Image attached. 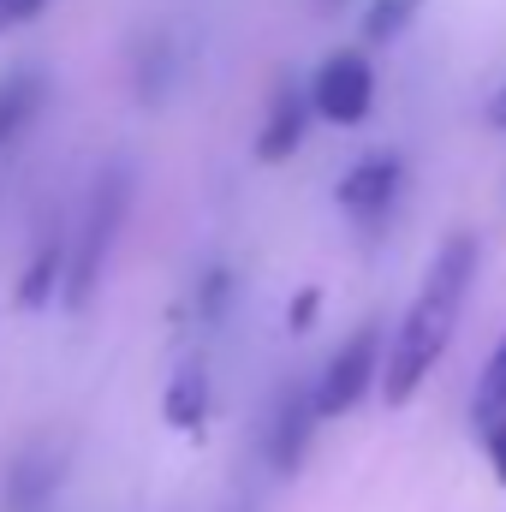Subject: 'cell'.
I'll return each mask as SVG.
<instances>
[{
    "mask_svg": "<svg viewBox=\"0 0 506 512\" xmlns=\"http://www.w3.org/2000/svg\"><path fill=\"white\" fill-rule=\"evenodd\" d=\"M304 131H310V90L292 84V78H280L268 90V114L256 126V161H268V167L292 161L298 143H304Z\"/></svg>",
    "mask_w": 506,
    "mask_h": 512,
    "instance_id": "obj_7",
    "label": "cell"
},
{
    "mask_svg": "<svg viewBox=\"0 0 506 512\" xmlns=\"http://www.w3.org/2000/svg\"><path fill=\"white\" fill-rule=\"evenodd\" d=\"M60 280H66V239H36V251L18 274V310H48L60 298Z\"/></svg>",
    "mask_w": 506,
    "mask_h": 512,
    "instance_id": "obj_11",
    "label": "cell"
},
{
    "mask_svg": "<svg viewBox=\"0 0 506 512\" xmlns=\"http://www.w3.org/2000/svg\"><path fill=\"white\" fill-rule=\"evenodd\" d=\"M60 489V453L48 441H36L12 471H6V512H42Z\"/></svg>",
    "mask_w": 506,
    "mask_h": 512,
    "instance_id": "obj_10",
    "label": "cell"
},
{
    "mask_svg": "<svg viewBox=\"0 0 506 512\" xmlns=\"http://www.w3.org/2000/svg\"><path fill=\"white\" fill-rule=\"evenodd\" d=\"M310 6H316V12H322V18H340V12H346V6H352V0H310Z\"/></svg>",
    "mask_w": 506,
    "mask_h": 512,
    "instance_id": "obj_20",
    "label": "cell"
},
{
    "mask_svg": "<svg viewBox=\"0 0 506 512\" xmlns=\"http://www.w3.org/2000/svg\"><path fill=\"white\" fill-rule=\"evenodd\" d=\"M381 358H387V334H381V322H358V328L328 352L322 376L310 382L316 387V411H322V423L358 411V399L381 382Z\"/></svg>",
    "mask_w": 506,
    "mask_h": 512,
    "instance_id": "obj_3",
    "label": "cell"
},
{
    "mask_svg": "<svg viewBox=\"0 0 506 512\" xmlns=\"http://www.w3.org/2000/svg\"><path fill=\"white\" fill-rule=\"evenodd\" d=\"M191 304H197V322H221V316H227V304H233V268H227V262L203 268V280H197Z\"/></svg>",
    "mask_w": 506,
    "mask_h": 512,
    "instance_id": "obj_14",
    "label": "cell"
},
{
    "mask_svg": "<svg viewBox=\"0 0 506 512\" xmlns=\"http://www.w3.org/2000/svg\"><path fill=\"white\" fill-rule=\"evenodd\" d=\"M495 411H506V340L495 346V358L483 364V382L471 393V423H483V417H495Z\"/></svg>",
    "mask_w": 506,
    "mask_h": 512,
    "instance_id": "obj_15",
    "label": "cell"
},
{
    "mask_svg": "<svg viewBox=\"0 0 506 512\" xmlns=\"http://www.w3.org/2000/svg\"><path fill=\"white\" fill-rule=\"evenodd\" d=\"M126 215H131V167L114 161V167L96 173L90 203H84V221H78V233L66 239V280H60V304H66V310H84V304L96 298L102 268H108V256H114V239H120Z\"/></svg>",
    "mask_w": 506,
    "mask_h": 512,
    "instance_id": "obj_2",
    "label": "cell"
},
{
    "mask_svg": "<svg viewBox=\"0 0 506 512\" xmlns=\"http://www.w3.org/2000/svg\"><path fill=\"white\" fill-rule=\"evenodd\" d=\"M477 233H453L435 262H429V274H423V292L411 298V310H405V322L393 328V340H387V358H381V399L387 405H405L417 387L429 382V370L441 364V352L453 346V328H459V310H465V292H471V280H477Z\"/></svg>",
    "mask_w": 506,
    "mask_h": 512,
    "instance_id": "obj_1",
    "label": "cell"
},
{
    "mask_svg": "<svg viewBox=\"0 0 506 512\" xmlns=\"http://www.w3.org/2000/svg\"><path fill=\"white\" fill-rule=\"evenodd\" d=\"M399 191H405V155H399V149H376V155H364V161L346 167L334 203H340L358 227H376V221L393 215Z\"/></svg>",
    "mask_w": 506,
    "mask_h": 512,
    "instance_id": "obj_6",
    "label": "cell"
},
{
    "mask_svg": "<svg viewBox=\"0 0 506 512\" xmlns=\"http://www.w3.org/2000/svg\"><path fill=\"white\" fill-rule=\"evenodd\" d=\"M483 120H489L495 131H506V84L495 90V96H489V108H483Z\"/></svg>",
    "mask_w": 506,
    "mask_h": 512,
    "instance_id": "obj_19",
    "label": "cell"
},
{
    "mask_svg": "<svg viewBox=\"0 0 506 512\" xmlns=\"http://www.w3.org/2000/svg\"><path fill=\"white\" fill-rule=\"evenodd\" d=\"M423 6H429V0H370V6H364V42H370V48L399 42V36L423 18Z\"/></svg>",
    "mask_w": 506,
    "mask_h": 512,
    "instance_id": "obj_13",
    "label": "cell"
},
{
    "mask_svg": "<svg viewBox=\"0 0 506 512\" xmlns=\"http://www.w3.org/2000/svg\"><path fill=\"white\" fill-rule=\"evenodd\" d=\"M179 84V42L167 30H143L131 42V90L143 108H161Z\"/></svg>",
    "mask_w": 506,
    "mask_h": 512,
    "instance_id": "obj_8",
    "label": "cell"
},
{
    "mask_svg": "<svg viewBox=\"0 0 506 512\" xmlns=\"http://www.w3.org/2000/svg\"><path fill=\"white\" fill-rule=\"evenodd\" d=\"M42 6L48 0H0V36L18 30V24H30V18H42Z\"/></svg>",
    "mask_w": 506,
    "mask_h": 512,
    "instance_id": "obj_17",
    "label": "cell"
},
{
    "mask_svg": "<svg viewBox=\"0 0 506 512\" xmlns=\"http://www.w3.org/2000/svg\"><path fill=\"white\" fill-rule=\"evenodd\" d=\"M161 417H167L173 429H185V435L209 423V370H203V364H179V376L161 393Z\"/></svg>",
    "mask_w": 506,
    "mask_h": 512,
    "instance_id": "obj_12",
    "label": "cell"
},
{
    "mask_svg": "<svg viewBox=\"0 0 506 512\" xmlns=\"http://www.w3.org/2000/svg\"><path fill=\"white\" fill-rule=\"evenodd\" d=\"M304 90H310V114L316 120H328V126H364L370 108H376V66H370L364 48H334Z\"/></svg>",
    "mask_w": 506,
    "mask_h": 512,
    "instance_id": "obj_4",
    "label": "cell"
},
{
    "mask_svg": "<svg viewBox=\"0 0 506 512\" xmlns=\"http://www.w3.org/2000/svg\"><path fill=\"white\" fill-rule=\"evenodd\" d=\"M477 447L489 453V471L506 483V411H495V417L477 423Z\"/></svg>",
    "mask_w": 506,
    "mask_h": 512,
    "instance_id": "obj_16",
    "label": "cell"
},
{
    "mask_svg": "<svg viewBox=\"0 0 506 512\" xmlns=\"http://www.w3.org/2000/svg\"><path fill=\"white\" fill-rule=\"evenodd\" d=\"M42 108H48V72H42V66H12V72H0V149H12L24 131L36 126Z\"/></svg>",
    "mask_w": 506,
    "mask_h": 512,
    "instance_id": "obj_9",
    "label": "cell"
},
{
    "mask_svg": "<svg viewBox=\"0 0 506 512\" xmlns=\"http://www.w3.org/2000/svg\"><path fill=\"white\" fill-rule=\"evenodd\" d=\"M322 429V411H316V387L292 382L274 393V411H268V435H262V459L274 477H298L304 459H310V441Z\"/></svg>",
    "mask_w": 506,
    "mask_h": 512,
    "instance_id": "obj_5",
    "label": "cell"
},
{
    "mask_svg": "<svg viewBox=\"0 0 506 512\" xmlns=\"http://www.w3.org/2000/svg\"><path fill=\"white\" fill-rule=\"evenodd\" d=\"M316 304H322L316 292H298V298H292V310H286V328H298V334H304V328L316 322Z\"/></svg>",
    "mask_w": 506,
    "mask_h": 512,
    "instance_id": "obj_18",
    "label": "cell"
}]
</instances>
